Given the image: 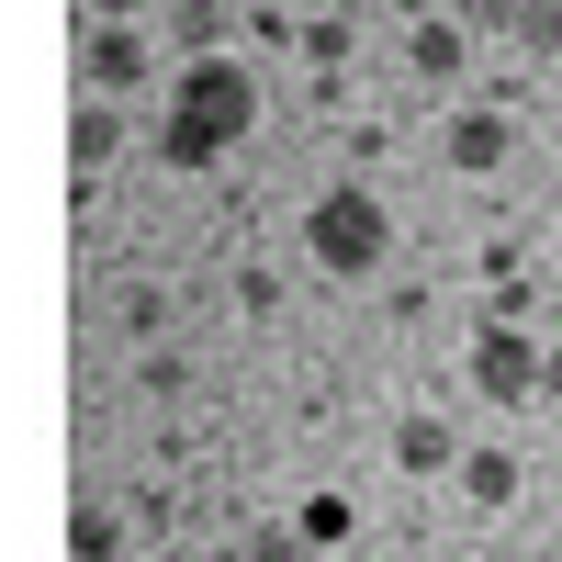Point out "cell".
Here are the masks:
<instances>
[{
    "label": "cell",
    "instance_id": "cell-1",
    "mask_svg": "<svg viewBox=\"0 0 562 562\" xmlns=\"http://www.w3.org/2000/svg\"><path fill=\"white\" fill-rule=\"evenodd\" d=\"M248 124H259V79H248V57H192V68L169 79L158 158H169V169H214Z\"/></svg>",
    "mask_w": 562,
    "mask_h": 562
},
{
    "label": "cell",
    "instance_id": "cell-2",
    "mask_svg": "<svg viewBox=\"0 0 562 562\" xmlns=\"http://www.w3.org/2000/svg\"><path fill=\"white\" fill-rule=\"evenodd\" d=\"M383 248H394V225H383V203H371L360 180L315 192V214H304V259H315L326 281H371V270H383Z\"/></svg>",
    "mask_w": 562,
    "mask_h": 562
},
{
    "label": "cell",
    "instance_id": "cell-3",
    "mask_svg": "<svg viewBox=\"0 0 562 562\" xmlns=\"http://www.w3.org/2000/svg\"><path fill=\"white\" fill-rule=\"evenodd\" d=\"M473 383H484V405H529V383H540V349H529L506 315L473 338Z\"/></svg>",
    "mask_w": 562,
    "mask_h": 562
},
{
    "label": "cell",
    "instance_id": "cell-4",
    "mask_svg": "<svg viewBox=\"0 0 562 562\" xmlns=\"http://www.w3.org/2000/svg\"><path fill=\"white\" fill-rule=\"evenodd\" d=\"M79 57H90V79H102V90H135V79H147V34H135V23H102Z\"/></svg>",
    "mask_w": 562,
    "mask_h": 562
},
{
    "label": "cell",
    "instance_id": "cell-5",
    "mask_svg": "<svg viewBox=\"0 0 562 562\" xmlns=\"http://www.w3.org/2000/svg\"><path fill=\"white\" fill-rule=\"evenodd\" d=\"M405 68H416V79H461V23L416 12V34H405Z\"/></svg>",
    "mask_w": 562,
    "mask_h": 562
},
{
    "label": "cell",
    "instance_id": "cell-6",
    "mask_svg": "<svg viewBox=\"0 0 562 562\" xmlns=\"http://www.w3.org/2000/svg\"><path fill=\"white\" fill-rule=\"evenodd\" d=\"M394 461H405V473H450V461H461V439L439 428V416H405V428H394Z\"/></svg>",
    "mask_w": 562,
    "mask_h": 562
},
{
    "label": "cell",
    "instance_id": "cell-7",
    "mask_svg": "<svg viewBox=\"0 0 562 562\" xmlns=\"http://www.w3.org/2000/svg\"><path fill=\"white\" fill-rule=\"evenodd\" d=\"M113 147H124V113H113V102H79V113H68V158H79V169H102Z\"/></svg>",
    "mask_w": 562,
    "mask_h": 562
},
{
    "label": "cell",
    "instance_id": "cell-8",
    "mask_svg": "<svg viewBox=\"0 0 562 562\" xmlns=\"http://www.w3.org/2000/svg\"><path fill=\"white\" fill-rule=\"evenodd\" d=\"M450 158H461V169H506V124H495V113H461V124H450Z\"/></svg>",
    "mask_w": 562,
    "mask_h": 562
},
{
    "label": "cell",
    "instance_id": "cell-9",
    "mask_svg": "<svg viewBox=\"0 0 562 562\" xmlns=\"http://www.w3.org/2000/svg\"><path fill=\"white\" fill-rule=\"evenodd\" d=\"M461 495H473V506H506V495H518V461H506V450H473V461H461Z\"/></svg>",
    "mask_w": 562,
    "mask_h": 562
},
{
    "label": "cell",
    "instance_id": "cell-10",
    "mask_svg": "<svg viewBox=\"0 0 562 562\" xmlns=\"http://www.w3.org/2000/svg\"><path fill=\"white\" fill-rule=\"evenodd\" d=\"M68 540H79V562H102V551H113V506H79Z\"/></svg>",
    "mask_w": 562,
    "mask_h": 562
},
{
    "label": "cell",
    "instance_id": "cell-11",
    "mask_svg": "<svg viewBox=\"0 0 562 562\" xmlns=\"http://www.w3.org/2000/svg\"><path fill=\"white\" fill-rule=\"evenodd\" d=\"M304 540H349V495H315L304 506Z\"/></svg>",
    "mask_w": 562,
    "mask_h": 562
},
{
    "label": "cell",
    "instance_id": "cell-12",
    "mask_svg": "<svg viewBox=\"0 0 562 562\" xmlns=\"http://www.w3.org/2000/svg\"><path fill=\"white\" fill-rule=\"evenodd\" d=\"M169 34L192 45V57H214V34H225V12H169Z\"/></svg>",
    "mask_w": 562,
    "mask_h": 562
}]
</instances>
